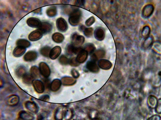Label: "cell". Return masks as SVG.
Instances as JSON below:
<instances>
[{
    "label": "cell",
    "mask_w": 161,
    "mask_h": 120,
    "mask_svg": "<svg viewBox=\"0 0 161 120\" xmlns=\"http://www.w3.org/2000/svg\"><path fill=\"white\" fill-rule=\"evenodd\" d=\"M63 117V111L62 108L58 107L55 110L54 118L55 120H62Z\"/></svg>",
    "instance_id": "7402d4cb"
},
{
    "label": "cell",
    "mask_w": 161,
    "mask_h": 120,
    "mask_svg": "<svg viewBox=\"0 0 161 120\" xmlns=\"http://www.w3.org/2000/svg\"><path fill=\"white\" fill-rule=\"evenodd\" d=\"M26 73V69L24 66H20L16 71V75L19 78H22Z\"/></svg>",
    "instance_id": "44dd1931"
},
{
    "label": "cell",
    "mask_w": 161,
    "mask_h": 120,
    "mask_svg": "<svg viewBox=\"0 0 161 120\" xmlns=\"http://www.w3.org/2000/svg\"><path fill=\"white\" fill-rule=\"evenodd\" d=\"M52 26L49 23L44 22L41 23L39 28V30L43 33H46L50 32L51 31Z\"/></svg>",
    "instance_id": "8fae6325"
},
{
    "label": "cell",
    "mask_w": 161,
    "mask_h": 120,
    "mask_svg": "<svg viewBox=\"0 0 161 120\" xmlns=\"http://www.w3.org/2000/svg\"><path fill=\"white\" fill-rule=\"evenodd\" d=\"M16 44L18 46L25 48H28L31 45V44L28 41L21 39L18 40Z\"/></svg>",
    "instance_id": "d4e9b609"
},
{
    "label": "cell",
    "mask_w": 161,
    "mask_h": 120,
    "mask_svg": "<svg viewBox=\"0 0 161 120\" xmlns=\"http://www.w3.org/2000/svg\"><path fill=\"white\" fill-rule=\"evenodd\" d=\"M26 23L29 26L34 28H39L42 23L39 19L33 17L28 19Z\"/></svg>",
    "instance_id": "30bf717a"
},
{
    "label": "cell",
    "mask_w": 161,
    "mask_h": 120,
    "mask_svg": "<svg viewBox=\"0 0 161 120\" xmlns=\"http://www.w3.org/2000/svg\"><path fill=\"white\" fill-rule=\"evenodd\" d=\"M35 91L38 93H43L45 90V87L44 83L40 80H34L32 83Z\"/></svg>",
    "instance_id": "277c9868"
},
{
    "label": "cell",
    "mask_w": 161,
    "mask_h": 120,
    "mask_svg": "<svg viewBox=\"0 0 161 120\" xmlns=\"http://www.w3.org/2000/svg\"><path fill=\"white\" fill-rule=\"evenodd\" d=\"M61 49L59 46H56L53 48L50 53L49 57L52 59H55L57 58L61 54Z\"/></svg>",
    "instance_id": "7c38bea8"
},
{
    "label": "cell",
    "mask_w": 161,
    "mask_h": 120,
    "mask_svg": "<svg viewBox=\"0 0 161 120\" xmlns=\"http://www.w3.org/2000/svg\"><path fill=\"white\" fill-rule=\"evenodd\" d=\"M51 50V48L50 47L46 46L41 49L40 52L43 56L48 57L50 55Z\"/></svg>",
    "instance_id": "4316f807"
},
{
    "label": "cell",
    "mask_w": 161,
    "mask_h": 120,
    "mask_svg": "<svg viewBox=\"0 0 161 120\" xmlns=\"http://www.w3.org/2000/svg\"><path fill=\"white\" fill-rule=\"evenodd\" d=\"M41 8H39L35 10L34 11V12L36 14H39L41 12Z\"/></svg>",
    "instance_id": "74e56055"
},
{
    "label": "cell",
    "mask_w": 161,
    "mask_h": 120,
    "mask_svg": "<svg viewBox=\"0 0 161 120\" xmlns=\"http://www.w3.org/2000/svg\"><path fill=\"white\" fill-rule=\"evenodd\" d=\"M20 98L17 95H12L7 97L6 100V104L10 106H15L19 103Z\"/></svg>",
    "instance_id": "52a82bcc"
},
{
    "label": "cell",
    "mask_w": 161,
    "mask_h": 120,
    "mask_svg": "<svg viewBox=\"0 0 161 120\" xmlns=\"http://www.w3.org/2000/svg\"><path fill=\"white\" fill-rule=\"evenodd\" d=\"M161 116L158 114L152 115L148 118L147 120H161Z\"/></svg>",
    "instance_id": "836d02e7"
},
{
    "label": "cell",
    "mask_w": 161,
    "mask_h": 120,
    "mask_svg": "<svg viewBox=\"0 0 161 120\" xmlns=\"http://www.w3.org/2000/svg\"><path fill=\"white\" fill-rule=\"evenodd\" d=\"M43 34L40 30H36L30 34L28 38L31 41H36L40 40L42 37Z\"/></svg>",
    "instance_id": "9c48e42d"
},
{
    "label": "cell",
    "mask_w": 161,
    "mask_h": 120,
    "mask_svg": "<svg viewBox=\"0 0 161 120\" xmlns=\"http://www.w3.org/2000/svg\"><path fill=\"white\" fill-rule=\"evenodd\" d=\"M26 109L32 113L37 114L38 112L39 107L38 105L35 102L27 101L25 103Z\"/></svg>",
    "instance_id": "3957f363"
},
{
    "label": "cell",
    "mask_w": 161,
    "mask_h": 120,
    "mask_svg": "<svg viewBox=\"0 0 161 120\" xmlns=\"http://www.w3.org/2000/svg\"><path fill=\"white\" fill-rule=\"evenodd\" d=\"M150 28L148 26L144 27L143 29L142 35L144 37H147L149 35L150 32Z\"/></svg>",
    "instance_id": "83f0119b"
},
{
    "label": "cell",
    "mask_w": 161,
    "mask_h": 120,
    "mask_svg": "<svg viewBox=\"0 0 161 120\" xmlns=\"http://www.w3.org/2000/svg\"><path fill=\"white\" fill-rule=\"evenodd\" d=\"M56 26L59 31L62 32H66L68 28L67 22L62 18H60L57 19Z\"/></svg>",
    "instance_id": "5b68a950"
},
{
    "label": "cell",
    "mask_w": 161,
    "mask_h": 120,
    "mask_svg": "<svg viewBox=\"0 0 161 120\" xmlns=\"http://www.w3.org/2000/svg\"><path fill=\"white\" fill-rule=\"evenodd\" d=\"M18 117L21 120H34L35 119V116L33 114L25 110H22L19 112Z\"/></svg>",
    "instance_id": "8992f818"
},
{
    "label": "cell",
    "mask_w": 161,
    "mask_h": 120,
    "mask_svg": "<svg viewBox=\"0 0 161 120\" xmlns=\"http://www.w3.org/2000/svg\"><path fill=\"white\" fill-rule=\"evenodd\" d=\"M157 98L153 95L149 96L147 99V103L148 106L152 109L155 108L158 103Z\"/></svg>",
    "instance_id": "9a60e30c"
},
{
    "label": "cell",
    "mask_w": 161,
    "mask_h": 120,
    "mask_svg": "<svg viewBox=\"0 0 161 120\" xmlns=\"http://www.w3.org/2000/svg\"><path fill=\"white\" fill-rule=\"evenodd\" d=\"M153 40L151 37H148L147 38L144 44V46L145 48H148L152 44Z\"/></svg>",
    "instance_id": "f546056e"
},
{
    "label": "cell",
    "mask_w": 161,
    "mask_h": 120,
    "mask_svg": "<svg viewBox=\"0 0 161 120\" xmlns=\"http://www.w3.org/2000/svg\"><path fill=\"white\" fill-rule=\"evenodd\" d=\"M46 13L48 16L50 17L55 16L57 14L56 7L54 6H50L47 10Z\"/></svg>",
    "instance_id": "603a6c76"
},
{
    "label": "cell",
    "mask_w": 161,
    "mask_h": 120,
    "mask_svg": "<svg viewBox=\"0 0 161 120\" xmlns=\"http://www.w3.org/2000/svg\"><path fill=\"white\" fill-rule=\"evenodd\" d=\"M95 36L97 39L99 41L102 40L104 38V32L101 28L96 30L95 32Z\"/></svg>",
    "instance_id": "cb8c5ba5"
},
{
    "label": "cell",
    "mask_w": 161,
    "mask_h": 120,
    "mask_svg": "<svg viewBox=\"0 0 161 120\" xmlns=\"http://www.w3.org/2000/svg\"><path fill=\"white\" fill-rule=\"evenodd\" d=\"M85 31V34L87 36L90 37L92 34V28H86Z\"/></svg>",
    "instance_id": "d590c367"
},
{
    "label": "cell",
    "mask_w": 161,
    "mask_h": 120,
    "mask_svg": "<svg viewBox=\"0 0 161 120\" xmlns=\"http://www.w3.org/2000/svg\"><path fill=\"white\" fill-rule=\"evenodd\" d=\"M24 83L27 84H31L33 81L34 79L31 76L30 74L26 73L22 78Z\"/></svg>",
    "instance_id": "484cf974"
},
{
    "label": "cell",
    "mask_w": 161,
    "mask_h": 120,
    "mask_svg": "<svg viewBox=\"0 0 161 120\" xmlns=\"http://www.w3.org/2000/svg\"><path fill=\"white\" fill-rule=\"evenodd\" d=\"M47 116L46 112L43 111L39 114L37 117V120H45Z\"/></svg>",
    "instance_id": "f1b7e54d"
},
{
    "label": "cell",
    "mask_w": 161,
    "mask_h": 120,
    "mask_svg": "<svg viewBox=\"0 0 161 120\" xmlns=\"http://www.w3.org/2000/svg\"><path fill=\"white\" fill-rule=\"evenodd\" d=\"M26 51V48L18 46L14 49L13 55L16 57H19L22 56Z\"/></svg>",
    "instance_id": "ac0fdd59"
},
{
    "label": "cell",
    "mask_w": 161,
    "mask_h": 120,
    "mask_svg": "<svg viewBox=\"0 0 161 120\" xmlns=\"http://www.w3.org/2000/svg\"><path fill=\"white\" fill-rule=\"evenodd\" d=\"M52 38L53 41L55 43H60L63 41L64 37L62 34L59 33H56L53 35Z\"/></svg>",
    "instance_id": "d6986e66"
},
{
    "label": "cell",
    "mask_w": 161,
    "mask_h": 120,
    "mask_svg": "<svg viewBox=\"0 0 161 120\" xmlns=\"http://www.w3.org/2000/svg\"><path fill=\"white\" fill-rule=\"evenodd\" d=\"M81 50L80 49L76 48L73 45H70L67 47L66 52L68 54L71 55L74 53H78L79 51H80Z\"/></svg>",
    "instance_id": "ffe728a7"
},
{
    "label": "cell",
    "mask_w": 161,
    "mask_h": 120,
    "mask_svg": "<svg viewBox=\"0 0 161 120\" xmlns=\"http://www.w3.org/2000/svg\"><path fill=\"white\" fill-rule=\"evenodd\" d=\"M39 100L45 101H48L50 99V97L48 95H44L41 96Z\"/></svg>",
    "instance_id": "e575fe53"
},
{
    "label": "cell",
    "mask_w": 161,
    "mask_h": 120,
    "mask_svg": "<svg viewBox=\"0 0 161 120\" xmlns=\"http://www.w3.org/2000/svg\"><path fill=\"white\" fill-rule=\"evenodd\" d=\"M38 57V54L35 51H31L27 52L24 57V61L31 62L35 61Z\"/></svg>",
    "instance_id": "ba28073f"
},
{
    "label": "cell",
    "mask_w": 161,
    "mask_h": 120,
    "mask_svg": "<svg viewBox=\"0 0 161 120\" xmlns=\"http://www.w3.org/2000/svg\"><path fill=\"white\" fill-rule=\"evenodd\" d=\"M61 84V81L59 79H54L50 85V89L53 92H56L60 88Z\"/></svg>",
    "instance_id": "5bb4252c"
},
{
    "label": "cell",
    "mask_w": 161,
    "mask_h": 120,
    "mask_svg": "<svg viewBox=\"0 0 161 120\" xmlns=\"http://www.w3.org/2000/svg\"><path fill=\"white\" fill-rule=\"evenodd\" d=\"M84 41V39L83 36L77 34H74L72 37V41L73 45H80L83 43Z\"/></svg>",
    "instance_id": "4fadbf2b"
},
{
    "label": "cell",
    "mask_w": 161,
    "mask_h": 120,
    "mask_svg": "<svg viewBox=\"0 0 161 120\" xmlns=\"http://www.w3.org/2000/svg\"><path fill=\"white\" fill-rule=\"evenodd\" d=\"M81 13L79 10H76L71 14L69 19L70 24L73 26L77 25L81 19Z\"/></svg>",
    "instance_id": "6da1fadb"
},
{
    "label": "cell",
    "mask_w": 161,
    "mask_h": 120,
    "mask_svg": "<svg viewBox=\"0 0 161 120\" xmlns=\"http://www.w3.org/2000/svg\"><path fill=\"white\" fill-rule=\"evenodd\" d=\"M94 47H93L92 45H87L85 47V50L87 52H91V50L92 52L93 50L94 49Z\"/></svg>",
    "instance_id": "8d00e7d4"
},
{
    "label": "cell",
    "mask_w": 161,
    "mask_h": 120,
    "mask_svg": "<svg viewBox=\"0 0 161 120\" xmlns=\"http://www.w3.org/2000/svg\"><path fill=\"white\" fill-rule=\"evenodd\" d=\"M153 49L157 52L161 54V44L159 43H155L153 45Z\"/></svg>",
    "instance_id": "d6a6232c"
},
{
    "label": "cell",
    "mask_w": 161,
    "mask_h": 120,
    "mask_svg": "<svg viewBox=\"0 0 161 120\" xmlns=\"http://www.w3.org/2000/svg\"><path fill=\"white\" fill-rule=\"evenodd\" d=\"M154 11V7L151 4L147 5L143 9V15L145 17H149L153 13Z\"/></svg>",
    "instance_id": "2e32d148"
},
{
    "label": "cell",
    "mask_w": 161,
    "mask_h": 120,
    "mask_svg": "<svg viewBox=\"0 0 161 120\" xmlns=\"http://www.w3.org/2000/svg\"><path fill=\"white\" fill-rule=\"evenodd\" d=\"M39 70L40 74L45 78H48L51 74L50 69L45 62H41L39 65Z\"/></svg>",
    "instance_id": "7a4b0ae2"
},
{
    "label": "cell",
    "mask_w": 161,
    "mask_h": 120,
    "mask_svg": "<svg viewBox=\"0 0 161 120\" xmlns=\"http://www.w3.org/2000/svg\"><path fill=\"white\" fill-rule=\"evenodd\" d=\"M155 112L158 114H161V98H159L155 108Z\"/></svg>",
    "instance_id": "4dcf8cb0"
},
{
    "label": "cell",
    "mask_w": 161,
    "mask_h": 120,
    "mask_svg": "<svg viewBox=\"0 0 161 120\" xmlns=\"http://www.w3.org/2000/svg\"><path fill=\"white\" fill-rule=\"evenodd\" d=\"M40 74L39 69L37 66H35L31 67L30 70V75L34 79L40 78Z\"/></svg>",
    "instance_id": "e0dca14e"
},
{
    "label": "cell",
    "mask_w": 161,
    "mask_h": 120,
    "mask_svg": "<svg viewBox=\"0 0 161 120\" xmlns=\"http://www.w3.org/2000/svg\"><path fill=\"white\" fill-rule=\"evenodd\" d=\"M59 63L62 65H66L68 62L67 58L64 55L61 56L59 59Z\"/></svg>",
    "instance_id": "1f68e13d"
}]
</instances>
